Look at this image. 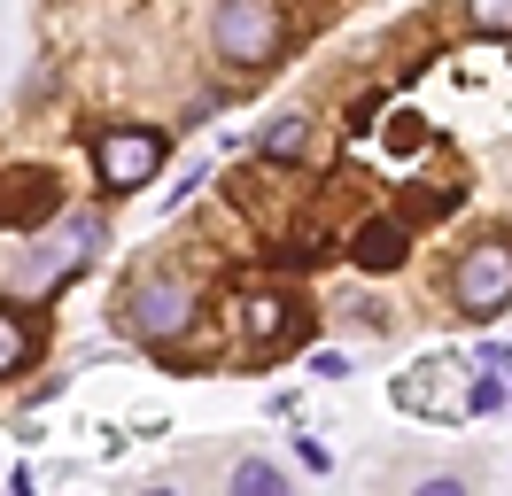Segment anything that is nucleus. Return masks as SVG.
I'll return each instance as SVG.
<instances>
[{
	"mask_svg": "<svg viewBox=\"0 0 512 496\" xmlns=\"http://www.w3.org/2000/svg\"><path fill=\"white\" fill-rule=\"evenodd\" d=\"M140 496H179V489H140Z\"/></svg>",
	"mask_w": 512,
	"mask_h": 496,
	"instance_id": "16",
	"label": "nucleus"
},
{
	"mask_svg": "<svg viewBox=\"0 0 512 496\" xmlns=\"http://www.w3.org/2000/svg\"><path fill=\"white\" fill-rule=\"evenodd\" d=\"M225 496H288V473H280L272 458H241L233 481H225Z\"/></svg>",
	"mask_w": 512,
	"mask_h": 496,
	"instance_id": "10",
	"label": "nucleus"
},
{
	"mask_svg": "<svg viewBox=\"0 0 512 496\" xmlns=\"http://www.w3.org/2000/svg\"><path fill=\"white\" fill-rule=\"evenodd\" d=\"M256 155H264V163H311V155H319V124L303 117V109H288V117H272L256 132Z\"/></svg>",
	"mask_w": 512,
	"mask_h": 496,
	"instance_id": "8",
	"label": "nucleus"
},
{
	"mask_svg": "<svg viewBox=\"0 0 512 496\" xmlns=\"http://www.w3.org/2000/svg\"><path fill=\"white\" fill-rule=\"evenodd\" d=\"M295 318H303V310H295L280 287H256L249 303H241V341H249V357H280V349L303 334Z\"/></svg>",
	"mask_w": 512,
	"mask_h": 496,
	"instance_id": "6",
	"label": "nucleus"
},
{
	"mask_svg": "<svg viewBox=\"0 0 512 496\" xmlns=\"http://www.w3.org/2000/svg\"><path fill=\"white\" fill-rule=\"evenodd\" d=\"M194 318H202V287H194L187 272H148L117 295V326H125L132 341L163 349V357H171V341L187 334Z\"/></svg>",
	"mask_w": 512,
	"mask_h": 496,
	"instance_id": "1",
	"label": "nucleus"
},
{
	"mask_svg": "<svg viewBox=\"0 0 512 496\" xmlns=\"http://www.w3.org/2000/svg\"><path fill=\"white\" fill-rule=\"evenodd\" d=\"M63 210V179L47 163H8L0 171V233H32Z\"/></svg>",
	"mask_w": 512,
	"mask_h": 496,
	"instance_id": "5",
	"label": "nucleus"
},
{
	"mask_svg": "<svg viewBox=\"0 0 512 496\" xmlns=\"http://www.w3.org/2000/svg\"><path fill=\"white\" fill-rule=\"evenodd\" d=\"M39 341H47L39 310H24V303H0V380L32 365V357H39Z\"/></svg>",
	"mask_w": 512,
	"mask_h": 496,
	"instance_id": "9",
	"label": "nucleus"
},
{
	"mask_svg": "<svg viewBox=\"0 0 512 496\" xmlns=\"http://www.w3.org/2000/svg\"><path fill=\"white\" fill-rule=\"evenodd\" d=\"M8 489H16V496H39V481L24 473V465H16V481H8Z\"/></svg>",
	"mask_w": 512,
	"mask_h": 496,
	"instance_id": "14",
	"label": "nucleus"
},
{
	"mask_svg": "<svg viewBox=\"0 0 512 496\" xmlns=\"http://www.w3.org/2000/svg\"><path fill=\"white\" fill-rule=\"evenodd\" d=\"M163 155H171V132H156V124H109V132H94L101 194H140L163 171Z\"/></svg>",
	"mask_w": 512,
	"mask_h": 496,
	"instance_id": "4",
	"label": "nucleus"
},
{
	"mask_svg": "<svg viewBox=\"0 0 512 496\" xmlns=\"http://www.w3.org/2000/svg\"><path fill=\"white\" fill-rule=\"evenodd\" d=\"M210 47H218L225 70H264L288 47V8H272V0H225V8H210Z\"/></svg>",
	"mask_w": 512,
	"mask_h": 496,
	"instance_id": "2",
	"label": "nucleus"
},
{
	"mask_svg": "<svg viewBox=\"0 0 512 496\" xmlns=\"http://www.w3.org/2000/svg\"><path fill=\"white\" fill-rule=\"evenodd\" d=\"M70 248H78V256L101 248V217H70Z\"/></svg>",
	"mask_w": 512,
	"mask_h": 496,
	"instance_id": "13",
	"label": "nucleus"
},
{
	"mask_svg": "<svg viewBox=\"0 0 512 496\" xmlns=\"http://www.w3.org/2000/svg\"><path fill=\"white\" fill-rule=\"evenodd\" d=\"M412 496H474V489H466V481H458V473H427V481H419Z\"/></svg>",
	"mask_w": 512,
	"mask_h": 496,
	"instance_id": "12",
	"label": "nucleus"
},
{
	"mask_svg": "<svg viewBox=\"0 0 512 496\" xmlns=\"http://www.w3.org/2000/svg\"><path fill=\"white\" fill-rule=\"evenodd\" d=\"M474 31H489V39H512V0H474V16H466Z\"/></svg>",
	"mask_w": 512,
	"mask_h": 496,
	"instance_id": "11",
	"label": "nucleus"
},
{
	"mask_svg": "<svg viewBox=\"0 0 512 496\" xmlns=\"http://www.w3.org/2000/svg\"><path fill=\"white\" fill-rule=\"evenodd\" d=\"M404 256H412V225H404L396 210L365 217V225L350 233V264H357V272H396Z\"/></svg>",
	"mask_w": 512,
	"mask_h": 496,
	"instance_id": "7",
	"label": "nucleus"
},
{
	"mask_svg": "<svg viewBox=\"0 0 512 496\" xmlns=\"http://www.w3.org/2000/svg\"><path fill=\"white\" fill-rule=\"evenodd\" d=\"M450 303L466 318H497L512 303V233H481V241L458 248L450 264Z\"/></svg>",
	"mask_w": 512,
	"mask_h": 496,
	"instance_id": "3",
	"label": "nucleus"
},
{
	"mask_svg": "<svg viewBox=\"0 0 512 496\" xmlns=\"http://www.w3.org/2000/svg\"><path fill=\"white\" fill-rule=\"evenodd\" d=\"M505 396H512V349H505Z\"/></svg>",
	"mask_w": 512,
	"mask_h": 496,
	"instance_id": "15",
	"label": "nucleus"
}]
</instances>
